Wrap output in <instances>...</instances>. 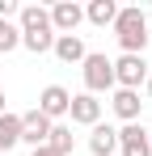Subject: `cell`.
<instances>
[{
  "label": "cell",
  "mask_w": 152,
  "mask_h": 156,
  "mask_svg": "<svg viewBox=\"0 0 152 156\" xmlns=\"http://www.w3.org/2000/svg\"><path fill=\"white\" fill-rule=\"evenodd\" d=\"M17 30H21V47L34 55H47L55 47V30H51V13L42 4H21L17 9Z\"/></svg>",
  "instance_id": "1"
},
{
  "label": "cell",
  "mask_w": 152,
  "mask_h": 156,
  "mask_svg": "<svg viewBox=\"0 0 152 156\" xmlns=\"http://www.w3.org/2000/svg\"><path fill=\"white\" fill-rule=\"evenodd\" d=\"M114 38H118L123 55H144V47H148V17H144L139 4L118 9V17H114Z\"/></svg>",
  "instance_id": "2"
},
{
  "label": "cell",
  "mask_w": 152,
  "mask_h": 156,
  "mask_svg": "<svg viewBox=\"0 0 152 156\" xmlns=\"http://www.w3.org/2000/svg\"><path fill=\"white\" fill-rule=\"evenodd\" d=\"M80 76H85V93H110L114 89V68H110V59L101 51H89L80 59Z\"/></svg>",
  "instance_id": "3"
},
{
  "label": "cell",
  "mask_w": 152,
  "mask_h": 156,
  "mask_svg": "<svg viewBox=\"0 0 152 156\" xmlns=\"http://www.w3.org/2000/svg\"><path fill=\"white\" fill-rule=\"evenodd\" d=\"M110 68H114V89H135V93L152 72L144 55H118V59H110Z\"/></svg>",
  "instance_id": "4"
},
{
  "label": "cell",
  "mask_w": 152,
  "mask_h": 156,
  "mask_svg": "<svg viewBox=\"0 0 152 156\" xmlns=\"http://www.w3.org/2000/svg\"><path fill=\"white\" fill-rule=\"evenodd\" d=\"M118 152H123V156H152L148 127H139V122H123V127H118Z\"/></svg>",
  "instance_id": "5"
},
{
  "label": "cell",
  "mask_w": 152,
  "mask_h": 156,
  "mask_svg": "<svg viewBox=\"0 0 152 156\" xmlns=\"http://www.w3.org/2000/svg\"><path fill=\"white\" fill-rule=\"evenodd\" d=\"M51 30L55 34H76V26L85 21V9L76 4V0H59V4H51Z\"/></svg>",
  "instance_id": "6"
},
{
  "label": "cell",
  "mask_w": 152,
  "mask_h": 156,
  "mask_svg": "<svg viewBox=\"0 0 152 156\" xmlns=\"http://www.w3.org/2000/svg\"><path fill=\"white\" fill-rule=\"evenodd\" d=\"M68 105H72V93H68L63 84H47V89L38 93V105H34V110H38V114H47L51 122H55V118H63V114H68Z\"/></svg>",
  "instance_id": "7"
},
{
  "label": "cell",
  "mask_w": 152,
  "mask_h": 156,
  "mask_svg": "<svg viewBox=\"0 0 152 156\" xmlns=\"http://www.w3.org/2000/svg\"><path fill=\"white\" fill-rule=\"evenodd\" d=\"M51 127H55V122H51L47 114L25 110V114H21V144H30V152H34V148H42V144H47V135H51Z\"/></svg>",
  "instance_id": "8"
},
{
  "label": "cell",
  "mask_w": 152,
  "mask_h": 156,
  "mask_svg": "<svg viewBox=\"0 0 152 156\" xmlns=\"http://www.w3.org/2000/svg\"><path fill=\"white\" fill-rule=\"evenodd\" d=\"M68 118H72L76 127H97V122H101V101L93 97V93H72Z\"/></svg>",
  "instance_id": "9"
},
{
  "label": "cell",
  "mask_w": 152,
  "mask_h": 156,
  "mask_svg": "<svg viewBox=\"0 0 152 156\" xmlns=\"http://www.w3.org/2000/svg\"><path fill=\"white\" fill-rule=\"evenodd\" d=\"M110 110H114L123 122H139L144 101H139V93H135V89H114V93H110Z\"/></svg>",
  "instance_id": "10"
},
{
  "label": "cell",
  "mask_w": 152,
  "mask_h": 156,
  "mask_svg": "<svg viewBox=\"0 0 152 156\" xmlns=\"http://www.w3.org/2000/svg\"><path fill=\"white\" fill-rule=\"evenodd\" d=\"M89 152L93 156H114L118 152V127H110V122L89 127Z\"/></svg>",
  "instance_id": "11"
},
{
  "label": "cell",
  "mask_w": 152,
  "mask_h": 156,
  "mask_svg": "<svg viewBox=\"0 0 152 156\" xmlns=\"http://www.w3.org/2000/svg\"><path fill=\"white\" fill-rule=\"evenodd\" d=\"M51 51H55V59H59V63H80V59L89 55L80 34H55V47H51Z\"/></svg>",
  "instance_id": "12"
},
{
  "label": "cell",
  "mask_w": 152,
  "mask_h": 156,
  "mask_svg": "<svg viewBox=\"0 0 152 156\" xmlns=\"http://www.w3.org/2000/svg\"><path fill=\"white\" fill-rule=\"evenodd\" d=\"M21 144V114H0V156Z\"/></svg>",
  "instance_id": "13"
},
{
  "label": "cell",
  "mask_w": 152,
  "mask_h": 156,
  "mask_svg": "<svg viewBox=\"0 0 152 156\" xmlns=\"http://www.w3.org/2000/svg\"><path fill=\"white\" fill-rule=\"evenodd\" d=\"M114 17H118L114 0H89V9H85V21H93V26H114Z\"/></svg>",
  "instance_id": "14"
},
{
  "label": "cell",
  "mask_w": 152,
  "mask_h": 156,
  "mask_svg": "<svg viewBox=\"0 0 152 156\" xmlns=\"http://www.w3.org/2000/svg\"><path fill=\"white\" fill-rule=\"evenodd\" d=\"M47 148H51V152H59V156H72V148H76V135H72V127L55 122V127H51V135H47Z\"/></svg>",
  "instance_id": "15"
},
{
  "label": "cell",
  "mask_w": 152,
  "mask_h": 156,
  "mask_svg": "<svg viewBox=\"0 0 152 156\" xmlns=\"http://www.w3.org/2000/svg\"><path fill=\"white\" fill-rule=\"evenodd\" d=\"M17 47H21V30L13 26V21H4V17H0V51L9 55V51H17Z\"/></svg>",
  "instance_id": "16"
},
{
  "label": "cell",
  "mask_w": 152,
  "mask_h": 156,
  "mask_svg": "<svg viewBox=\"0 0 152 156\" xmlns=\"http://www.w3.org/2000/svg\"><path fill=\"white\" fill-rule=\"evenodd\" d=\"M13 13H17V0H0V17H4V21H9V17H13Z\"/></svg>",
  "instance_id": "17"
},
{
  "label": "cell",
  "mask_w": 152,
  "mask_h": 156,
  "mask_svg": "<svg viewBox=\"0 0 152 156\" xmlns=\"http://www.w3.org/2000/svg\"><path fill=\"white\" fill-rule=\"evenodd\" d=\"M30 156H59V152H51L47 144H42V148H34V152H30Z\"/></svg>",
  "instance_id": "18"
},
{
  "label": "cell",
  "mask_w": 152,
  "mask_h": 156,
  "mask_svg": "<svg viewBox=\"0 0 152 156\" xmlns=\"http://www.w3.org/2000/svg\"><path fill=\"white\" fill-rule=\"evenodd\" d=\"M0 114H9V101H4V89H0Z\"/></svg>",
  "instance_id": "19"
},
{
  "label": "cell",
  "mask_w": 152,
  "mask_h": 156,
  "mask_svg": "<svg viewBox=\"0 0 152 156\" xmlns=\"http://www.w3.org/2000/svg\"><path fill=\"white\" fill-rule=\"evenodd\" d=\"M144 93H148V97H152V72H148V80H144Z\"/></svg>",
  "instance_id": "20"
},
{
  "label": "cell",
  "mask_w": 152,
  "mask_h": 156,
  "mask_svg": "<svg viewBox=\"0 0 152 156\" xmlns=\"http://www.w3.org/2000/svg\"><path fill=\"white\" fill-rule=\"evenodd\" d=\"M148 144H152V131H148Z\"/></svg>",
  "instance_id": "21"
}]
</instances>
